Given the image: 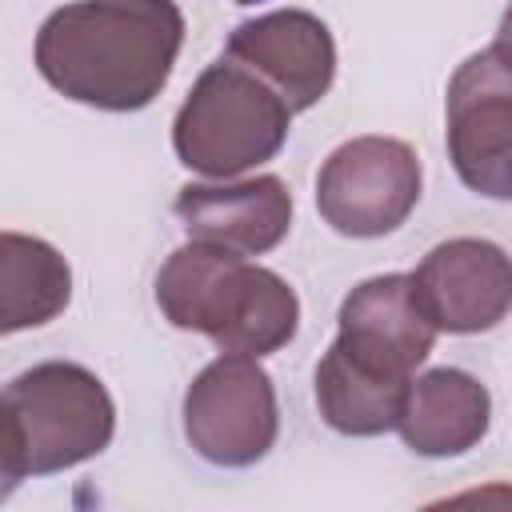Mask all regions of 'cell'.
<instances>
[{"label":"cell","instance_id":"1","mask_svg":"<svg viewBox=\"0 0 512 512\" xmlns=\"http://www.w3.org/2000/svg\"><path fill=\"white\" fill-rule=\"evenodd\" d=\"M184 16L172 0H76L36 32V68L68 100L104 112L148 108L172 76Z\"/></svg>","mask_w":512,"mask_h":512},{"label":"cell","instance_id":"2","mask_svg":"<svg viewBox=\"0 0 512 512\" xmlns=\"http://www.w3.org/2000/svg\"><path fill=\"white\" fill-rule=\"evenodd\" d=\"M156 304L168 324L256 360L284 348L300 324V300L288 280L212 240H192L168 256L156 276Z\"/></svg>","mask_w":512,"mask_h":512},{"label":"cell","instance_id":"3","mask_svg":"<svg viewBox=\"0 0 512 512\" xmlns=\"http://www.w3.org/2000/svg\"><path fill=\"white\" fill-rule=\"evenodd\" d=\"M116 408L108 388L80 364L48 360L20 372L0 400V476L64 472L108 448Z\"/></svg>","mask_w":512,"mask_h":512},{"label":"cell","instance_id":"4","mask_svg":"<svg viewBox=\"0 0 512 512\" xmlns=\"http://www.w3.org/2000/svg\"><path fill=\"white\" fill-rule=\"evenodd\" d=\"M288 124L292 108L268 80L236 60H220L200 72L180 104L172 144L192 172L228 180L272 160L288 140Z\"/></svg>","mask_w":512,"mask_h":512},{"label":"cell","instance_id":"5","mask_svg":"<svg viewBox=\"0 0 512 512\" xmlns=\"http://www.w3.org/2000/svg\"><path fill=\"white\" fill-rule=\"evenodd\" d=\"M444 112L456 176L488 200H512V44L468 56L448 80Z\"/></svg>","mask_w":512,"mask_h":512},{"label":"cell","instance_id":"6","mask_svg":"<svg viewBox=\"0 0 512 512\" xmlns=\"http://www.w3.org/2000/svg\"><path fill=\"white\" fill-rule=\"evenodd\" d=\"M420 200V160L404 140L356 136L340 144L316 176V208L356 240L396 232Z\"/></svg>","mask_w":512,"mask_h":512},{"label":"cell","instance_id":"7","mask_svg":"<svg viewBox=\"0 0 512 512\" xmlns=\"http://www.w3.org/2000/svg\"><path fill=\"white\" fill-rule=\"evenodd\" d=\"M276 428L280 416L272 376L256 364V356L228 352L212 360L184 396V436L212 464H256L276 444Z\"/></svg>","mask_w":512,"mask_h":512},{"label":"cell","instance_id":"8","mask_svg":"<svg viewBox=\"0 0 512 512\" xmlns=\"http://www.w3.org/2000/svg\"><path fill=\"white\" fill-rule=\"evenodd\" d=\"M412 288L436 328L456 336L488 332L512 312V260L492 240L456 236L420 260Z\"/></svg>","mask_w":512,"mask_h":512},{"label":"cell","instance_id":"9","mask_svg":"<svg viewBox=\"0 0 512 512\" xmlns=\"http://www.w3.org/2000/svg\"><path fill=\"white\" fill-rule=\"evenodd\" d=\"M436 324L428 320L412 276L388 272L356 284L340 304L336 348L368 372L412 380V368L428 360Z\"/></svg>","mask_w":512,"mask_h":512},{"label":"cell","instance_id":"10","mask_svg":"<svg viewBox=\"0 0 512 512\" xmlns=\"http://www.w3.org/2000/svg\"><path fill=\"white\" fill-rule=\"evenodd\" d=\"M228 60L252 68L268 80L292 112L320 104L336 76V44L320 16L284 8L256 20H244L228 36Z\"/></svg>","mask_w":512,"mask_h":512},{"label":"cell","instance_id":"11","mask_svg":"<svg viewBox=\"0 0 512 512\" xmlns=\"http://www.w3.org/2000/svg\"><path fill=\"white\" fill-rule=\"evenodd\" d=\"M172 208L192 240H212L240 256H260L276 248L292 228V196L280 176H252L236 184H184Z\"/></svg>","mask_w":512,"mask_h":512},{"label":"cell","instance_id":"12","mask_svg":"<svg viewBox=\"0 0 512 512\" xmlns=\"http://www.w3.org/2000/svg\"><path fill=\"white\" fill-rule=\"evenodd\" d=\"M492 396L488 388L460 368H432L412 380L400 436L420 456H460L488 436Z\"/></svg>","mask_w":512,"mask_h":512},{"label":"cell","instance_id":"13","mask_svg":"<svg viewBox=\"0 0 512 512\" xmlns=\"http://www.w3.org/2000/svg\"><path fill=\"white\" fill-rule=\"evenodd\" d=\"M412 380L380 376L348 360L336 344L316 364V408L344 436H380L400 424Z\"/></svg>","mask_w":512,"mask_h":512},{"label":"cell","instance_id":"14","mask_svg":"<svg viewBox=\"0 0 512 512\" xmlns=\"http://www.w3.org/2000/svg\"><path fill=\"white\" fill-rule=\"evenodd\" d=\"M0 332H20V328H40L56 320L68 308L72 296V272L64 256L20 232L0 236Z\"/></svg>","mask_w":512,"mask_h":512},{"label":"cell","instance_id":"15","mask_svg":"<svg viewBox=\"0 0 512 512\" xmlns=\"http://www.w3.org/2000/svg\"><path fill=\"white\" fill-rule=\"evenodd\" d=\"M496 40H504V44H512V4H508V12L500 16V36Z\"/></svg>","mask_w":512,"mask_h":512},{"label":"cell","instance_id":"16","mask_svg":"<svg viewBox=\"0 0 512 512\" xmlns=\"http://www.w3.org/2000/svg\"><path fill=\"white\" fill-rule=\"evenodd\" d=\"M236 4H260V0H236Z\"/></svg>","mask_w":512,"mask_h":512}]
</instances>
